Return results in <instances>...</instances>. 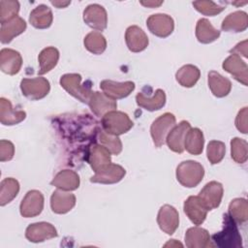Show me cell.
Masks as SVG:
<instances>
[{"instance_id": "45", "label": "cell", "mask_w": 248, "mask_h": 248, "mask_svg": "<svg viewBox=\"0 0 248 248\" xmlns=\"http://www.w3.org/2000/svg\"><path fill=\"white\" fill-rule=\"evenodd\" d=\"M231 54H236L238 56L242 55L244 57H247V40H244L240 43H238L233 48L230 50Z\"/></svg>"}, {"instance_id": "17", "label": "cell", "mask_w": 248, "mask_h": 248, "mask_svg": "<svg viewBox=\"0 0 248 248\" xmlns=\"http://www.w3.org/2000/svg\"><path fill=\"white\" fill-rule=\"evenodd\" d=\"M190 128V123L183 120L170 130L166 139V142L171 151L175 153H182L184 151V140Z\"/></svg>"}, {"instance_id": "18", "label": "cell", "mask_w": 248, "mask_h": 248, "mask_svg": "<svg viewBox=\"0 0 248 248\" xmlns=\"http://www.w3.org/2000/svg\"><path fill=\"white\" fill-rule=\"evenodd\" d=\"M183 209L191 222L197 226L202 225L207 215V208L202 204L198 196H190L183 205Z\"/></svg>"}, {"instance_id": "3", "label": "cell", "mask_w": 248, "mask_h": 248, "mask_svg": "<svg viewBox=\"0 0 248 248\" xmlns=\"http://www.w3.org/2000/svg\"><path fill=\"white\" fill-rule=\"evenodd\" d=\"M60 85L73 97L81 103L88 104L93 93L89 83L81 84V76L79 74H65L60 78Z\"/></svg>"}, {"instance_id": "38", "label": "cell", "mask_w": 248, "mask_h": 248, "mask_svg": "<svg viewBox=\"0 0 248 248\" xmlns=\"http://www.w3.org/2000/svg\"><path fill=\"white\" fill-rule=\"evenodd\" d=\"M98 140L101 145L105 146L110 152V154L118 155L122 151V142L118 136L110 135L104 130H101L98 132Z\"/></svg>"}, {"instance_id": "24", "label": "cell", "mask_w": 248, "mask_h": 248, "mask_svg": "<svg viewBox=\"0 0 248 248\" xmlns=\"http://www.w3.org/2000/svg\"><path fill=\"white\" fill-rule=\"evenodd\" d=\"M185 244L188 248H207L212 247L209 232L202 228L193 227L185 233Z\"/></svg>"}, {"instance_id": "25", "label": "cell", "mask_w": 248, "mask_h": 248, "mask_svg": "<svg viewBox=\"0 0 248 248\" xmlns=\"http://www.w3.org/2000/svg\"><path fill=\"white\" fill-rule=\"evenodd\" d=\"M26 117V112L24 110H16L12 103L5 99L0 98V121L3 125L12 126L20 123Z\"/></svg>"}, {"instance_id": "39", "label": "cell", "mask_w": 248, "mask_h": 248, "mask_svg": "<svg viewBox=\"0 0 248 248\" xmlns=\"http://www.w3.org/2000/svg\"><path fill=\"white\" fill-rule=\"evenodd\" d=\"M231 155L235 163L243 164L248 157V144L243 139L233 138L231 140Z\"/></svg>"}, {"instance_id": "22", "label": "cell", "mask_w": 248, "mask_h": 248, "mask_svg": "<svg viewBox=\"0 0 248 248\" xmlns=\"http://www.w3.org/2000/svg\"><path fill=\"white\" fill-rule=\"evenodd\" d=\"M86 157L88 164L95 172L111 163L110 152L105 146L97 143L89 147Z\"/></svg>"}, {"instance_id": "31", "label": "cell", "mask_w": 248, "mask_h": 248, "mask_svg": "<svg viewBox=\"0 0 248 248\" xmlns=\"http://www.w3.org/2000/svg\"><path fill=\"white\" fill-rule=\"evenodd\" d=\"M59 59V51L54 46H47L44 48L39 56V75H44L51 71L57 64Z\"/></svg>"}, {"instance_id": "11", "label": "cell", "mask_w": 248, "mask_h": 248, "mask_svg": "<svg viewBox=\"0 0 248 248\" xmlns=\"http://www.w3.org/2000/svg\"><path fill=\"white\" fill-rule=\"evenodd\" d=\"M83 20L89 27L103 31L108 25L107 11L99 4L88 5L83 11Z\"/></svg>"}, {"instance_id": "9", "label": "cell", "mask_w": 248, "mask_h": 248, "mask_svg": "<svg viewBox=\"0 0 248 248\" xmlns=\"http://www.w3.org/2000/svg\"><path fill=\"white\" fill-rule=\"evenodd\" d=\"M224 189L220 182L210 181L203 186L198 197L207 210H212L220 205Z\"/></svg>"}, {"instance_id": "19", "label": "cell", "mask_w": 248, "mask_h": 248, "mask_svg": "<svg viewBox=\"0 0 248 248\" xmlns=\"http://www.w3.org/2000/svg\"><path fill=\"white\" fill-rule=\"evenodd\" d=\"M22 66L20 53L12 48H3L0 51V69L3 73L14 76L17 74Z\"/></svg>"}, {"instance_id": "6", "label": "cell", "mask_w": 248, "mask_h": 248, "mask_svg": "<svg viewBox=\"0 0 248 248\" xmlns=\"http://www.w3.org/2000/svg\"><path fill=\"white\" fill-rule=\"evenodd\" d=\"M20 90L26 98L36 101L45 98L48 94L50 84L49 81L43 77L23 78L20 81Z\"/></svg>"}, {"instance_id": "13", "label": "cell", "mask_w": 248, "mask_h": 248, "mask_svg": "<svg viewBox=\"0 0 248 248\" xmlns=\"http://www.w3.org/2000/svg\"><path fill=\"white\" fill-rule=\"evenodd\" d=\"M222 67L226 72L231 74L234 79L247 86L248 67L247 64L240 58V56L236 54H231L224 60Z\"/></svg>"}, {"instance_id": "30", "label": "cell", "mask_w": 248, "mask_h": 248, "mask_svg": "<svg viewBox=\"0 0 248 248\" xmlns=\"http://www.w3.org/2000/svg\"><path fill=\"white\" fill-rule=\"evenodd\" d=\"M208 86L215 97L223 98L231 92L232 82L218 72L210 71L208 73Z\"/></svg>"}, {"instance_id": "7", "label": "cell", "mask_w": 248, "mask_h": 248, "mask_svg": "<svg viewBox=\"0 0 248 248\" xmlns=\"http://www.w3.org/2000/svg\"><path fill=\"white\" fill-rule=\"evenodd\" d=\"M146 26L153 35L160 38H166L172 33L174 29V21L169 15L155 14L147 18Z\"/></svg>"}, {"instance_id": "1", "label": "cell", "mask_w": 248, "mask_h": 248, "mask_svg": "<svg viewBox=\"0 0 248 248\" xmlns=\"http://www.w3.org/2000/svg\"><path fill=\"white\" fill-rule=\"evenodd\" d=\"M210 239L213 242L212 246L221 248H238L242 246L241 235L236 224L229 214L224 215L223 230L214 233Z\"/></svg>"}, {"instance_id": "49", "label": "cell", "mask_w": 248, "mask_h": 248, "mask_svg": "<svg viewBox=\"0 0 248 248\" xmlns=\"http://www.w3.org/2000/svg\"><path fill=\"white\" fill-rule=\"evenodd\" d=\"M232 5H245V4H247V1H245V2H242V3H238V2H232Z\"/></svg>"}, {"instance_id": "40", "label": "cell", "mask_w": 248, "mask_h": 248, "mask_svg": "<svg viewBox=\"0 0 248 248\" xmlns=\"http://www.w3.org/2000/svg\"><path fill=\"white\" fill-rule=\"evenodd\" d=\"M19 12V3L14 0L0 1V22H7L17 16Z\"/></svg>"}, {"instance_id": "34", "label": "cell", "mask_w": 248, "mask_h": 248, "mask_svg": "<svg viewBox=\"0 0 248 248\" xmlns=\"http://www.w3.org/2000/svg\"><path fill=\"white\" fill-rule=\"evenodd\" d=\"M201 77V71L199 70L198 67L192 65V64H187L182 66L175 74V78L177 82L183 86V87H193L197 81L199 80Z\"/></svg>"}, {"instance_id": "35", "label": "cell", "mask_w": 248, "mask_h": 248, "mask_svg": "<svg viewBox=\"0 0 248 248\" xmlns=\"http://www.w3.org/2000/svg\"><path fill=\"white\" fill-rule=\"evenodd\" d=\"M19 192V183L13 177L4 178L0 183V205L11 202Z\"/></svg>"}, {"instance_id": "14", "label": "cell", "mask_w": 248, "mask_h": 248, "mask_svg": "<svg viewBox=\"0 0 248 248\" xmlns=\"http://www.w3.org/2000/svg\"><path fill=\"white\" fill-rule=\"evenodd\" d=\"M157 223L160 229L167 234H172L179 225V215L177 210L170 205H163L157 215Z\"/></svg>"}, {"instance_id": "12", "label": "cell", "mask_w": 248, "mask_h": 248, "mask_svg": "<svg viewBox=\"0 0 248 248\" xmlns=\"http://www.w3.org/2000/svg\"><path fill=\"white\" fill-rule=\"evenodd\" d=\"M125 174L126 170L123 167L110 163L97 170L90 178V181L101 184H114L122 180Z\"/></svg>"}, {"instance_id": "5", "label": "cell", "mask_w": 248, "mask_h": 248, "mask_svg": "<svg viewBox=\"0 0 248 248\" xmlns=\"http://www.w3.org/2000/svg\"><path fill=\"white\" fill-rule=\"evenodd\" d=\"M175 116L170 112H166L156 118L150 127V134L156 147H161L170 132L175 126Z\"/></svg>"}, {"instance_id": "28", "label": "cell", "mask_w": 248, "mask_h": 248, "mask_svg": "<svg viewBox=\"0 0 248 248\" xmlns=\"http://www.w3.org/2000/svg\"><path fill=\"white\" fill-rule=\"evenodd\" d=\"M53 20V15L51 9L46 5L41 4L33 9L29 16V22L37 29L48 28Z\"/></svg>"}, {"instance_id": "4", "label": "cell", "mask_w": 248, "mask_h": 248, "mask_svg": "<svg viewBox=\"0 0 248 248\" xmlns=\"http://www.w3.org/2000/svg\"><path fill=\"white\" fill-rule=\"evenodd\" d=\"M103 130L108 134L120 136L127 133L134 125L129 115L123 111L111 110L102 117Z\"/></svg>"}, {"instance_id": "46", "label": "cell", "mask_w": 248, "mask_h": 248, "mask_svg": "<svg viewBox=\"0 0 248 248\" xmlns=\"http://www.w3.org/2000/svg\"><path fill=\"white\" fill-rule=\"evenodd\" d=\"M140 4L147 7V8H156V7H159L163 4V1H159V2H156V1H140Z\"/></svg>"}, {"instance_id": "48", "label": "cell", "mask_w": 248, "mask_h": 248, "mask_svg": "<svg viewBox=\"0 0 248 248\" xmlns=\"http://www.w3.org/2000/svg\"><path fill=\"white\" fill-rule=\"evenodd\" d=\"M165 247H169V246H170V247H182L183 245H182V243H180L179 241H177L176 239H171V240H170L169 242H167L165 245H164Z\"/></svg>"}, {"instance_id": "37", "label": "cell", "mask_w": 248, "mask_h": 248, "mask_svg": "<svg viewBox=\"0 0 248 248\" xmlns=\"http://www.w3.org/2000/svg\"><path fill=\"white\" fill-rule=\"evenodd\" d=\"M229 215L235 223H245L248 219V203L245 199L237 198L229 205Z\"/></svg>"}, {"instance_id": "23", "label": "cell", "mask_w": 248, "mask_h": 248, "mask_svg": "<svg viewBox=\"0 0 248 248\" xmlns=\"http://www.w3.org/2000/svg\"><path fill=\"white\" fill-rule=\"evenodd\" d=\"M136 102L139 107L146 110H159L166 104V93L162 89H157L155 92H153L152 96H149V94L146 95L143 91H141L137 94Z\"/></svg>"}, {"instance_id": "32", "label": "cell", "mask_w": 248, "mask_h": 248, "mask_svg": "<svg viewBox=\"0 0 248 248\" xmlns=\"http://www.w3.org/2000/svg\"><path fill=\"white\" fill-rule=\"evenodd\" d=\"M196 37L202 44H210L220 37V31L212 26L206 18H201L196 25Z\"/></svg>"}, {"instance_id": "8", "label": "cell", "mask_w": 248, "mask_h": 248, "mask_svg": "<svg viewBox=\"0 0 248 248\" xmlns=\"http://www.w3.org/2000/svg\"><path fill=\"white\" fill-rule=\"evenodd\" d=\"M44 208V196L38 190H30L22 199L19 211L21 216L31 218L38 216Z\"/></svg>"}, {"instance_id": "42", "label": "cell", "mask_w": 248, "mask_h": 248, "mask_svg": "<svg viewBox=\"0 0 248 248\" xmlns=\"http://www.w3.org/2000/svg\"><path fill=\"white\" fill-rule=\"evenodd\" d=\"M192 4L199 13L209 16H216L223 12L225 9L223 6H219L212 1H194Z\"/></svg>"}, {"instance_id": "33", "label": "cell", "mask_w": 248, "mask_h": 248, "mask_svg": "<svg viewBox=\"0 0 248 248\" xmlns=\"http://www.w3.org/2000/svg\"><path fill=\"white\" fill-rule=\"evenodd\" d=\"M203 134L199 128H190L184 140V149L192 155H200L203 149Z\"/></svg>"}, {"instance_id": "10", "label": "cell", "mask_w": 248, "mask_h": 248, "mask_svg": "<svg viewBox=\"0 0 248 248\" xmlns=\"http://www.w3.org/2000/svg\"><path fill=\"white\" fill-rule=\"evenodd\" d=\"M58 235L53 225L46 222H38L30 224L25 231V237L34 243L46 241Z\"/></svg>"}, {"instance_id": "41", "label": "cell", "mask_w": 248, "mask_h": 248, "mask_svg": "<svg viewBox=\"0 0 248 248\" xmlns=\"http://www.w3.org/2000/svg\"><path fill=\"white\" fill-rule=\"evenodd\" d=\"M226 153L225 143L220 140H211L207 144L206 155L207 159L212 165L220 163Z\"/></svg>"}, {"instance_id": "44", "label": "cell", "mask_w": 248, "mask_h": 248, "mask_svg": "<svg viewBox=\"0 0 248 248\" xmlns=\"http://www.w3.org/2000/svg\"><path fill=\"white\" fill-rule=\"evenodd\" d=\"M247 116H248V109L245 107L238 111L235 118V127L242 134H247V131H248Z\"/></svg>"}, {"instance_id": "29", "label": "cell", "mask_w": 248, "mask_h": 248, "mask_svg": "<svg viewBox=\"0 0 248 248\" xmlns=\"http://www.w3.org/2000/svg\"><path fill=\"white\" fill-rule=\"evenodd\" d=\"M248 26V16L243 11H236L228 15L222 21L221 28L226 32H242Z\"/></svg>"}, {"instance_id": "36", "label": "cell", "mask_w": 248, "mask_h": 248, "mask_svg": "<svg viewBox=\"0 0 248 248\" xmlns=\"http://www.w3.org/2000/svg\"><path fill=\"white\" fill-rule=\"evenodd\" d=\"M85 48L93 54H101L107 48V40L99 31L88 33L83 40Z\"/></svg>"}, {"instance_id": "20", "label": "cell", "mask_w": 248, "mask_h": 248, "mask_svg": "<svg viewBox=\"0 0 248 248\" xmlns=\"http://www.w3.org/2000/svg\"><path fill=\"white\" fill-rule=\"evenodd\" d=\"M76 205V196L69 191L58 189L50 197L51 210L57 214H65Z\"/></svg>"}, {"instance_id": "26", "label": "cell", "mask_w": 248, "mask_h": 248, "mask_svg": "<svg viewBox=\"0 0 248 248\" xmlns=\"http://www.w3.org/2000/svg\"><path fill=\"white\" fill-rule=\"evenodd\" d=\"M26 29V22L23 18L16 16L1 24L0 41L2 44H9L12 40L23 33Z\"/></svg>"}, {"instance_id": "27", "label": "cell", "mask_w": 248, "mask_h": 248, "mask_svg": "<svg viewBox=\"0 0 248 248\" xmlns=\"http://www.w3.org/2000/svg\"><path fill=\"white\" fill-rule=\"evenodd\" d=\"M50 185L64 191H74L79 187V176L74 170H63L53 177Z\"/></svg>"}, {"instance_id": "15", "label": "cell", "mask_w": 248, "mask_h": 248, "mask_svg": "<svg viewBox=\"0 0 248 248\" xmlns=\"http://www.w3.org/2000/svg\"><path fill=\"white\" fill-rule=\"evenodd\" d=\"M100 87L103 92L113 100L123 99L128 97L135 89V83L133 81L117 82L109 79H105L101 81Z\"/></svg>"}, {"instance_id": "43", "label": "cell", "mask_w": 248, "mask_h": 248, "mask_svg": "<svg viewBox=\"0 0 248 248\" xmlns=\"http://www.w3.org/2000/svg\"><path fill=\"white\" fill-rule=\"evenodd\" d=\"M15 155V146L10 140H0V161L6 162L13 159Z\"/></svg>"}, {"instance_id": "47", "label": "cell", "mask_w": 248, "mask_h": 248, "mask_svg": "<svg viewBox=\"0 0 248 248\" xmlns=\"http://www.w3.org/2000/svg\"><path fill=\"white\" fill-rule=\"evenodd\" d=\"M50 3L55 6L56 8L58 9H61V8H66L68 5L71 4V1H65V2H61V1H50Z\"/></svg>"}, {"instance_id": "16", "label": "cell", "mask_w": 248, "mask_h": 248, "mask_svg": "<svg viewBox=\"0 0 248 248\" xmlns=\"http://www.w3.org/2000/svg\"><path fill=\"white\" fill-rule=\"evenodd\" d=\"M88 105L92 112L98 117H103L105 114L111 110H115L117 108L115 100L109 98L104 92L99 91L92 93Z\"/></svg>"}, {"instance_id": "2", "label": "cell", "mask_w": 248, "mask_h": 248, "mask_svg": "<svg viewBox=\"0 0 248 248\" xmlns=\"http://www.w3.org/2000/svg\"><path fill=\"white\" fill-rule=\"evenodd\" d=\"M203 175V167L196 161H183L176 168L177 181L187 188H193L199 185L202 180Z\"/></svg>"}, {"instance_id": "21", "label": "cell", "mask_w": 248, "mask_h": 248, "mask_svg": "<svg viewBox=\"0 0 248 248\" xmlns=\"http://www.w3.org/2000/svg\"><path fill=\"white\" fill-rule=\"evenodd\" d=\"M126 45L132 52H140L148 46V37L145 32L137 25L129 26L125 32Z\"/></svg>"}]
</instances>
